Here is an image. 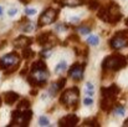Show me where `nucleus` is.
I'll return each instance as SVG.
<instances>
[{
    "label": "nucleus",
    "mask_w": 128,
    "mask_h": 127,
    "mask_svg": "<svg viewBox=\"0 0 128 127\" xmlns=\"http://www.w3.org/2000/svg\"><path fill=\"white\" fill-rule=\"evenodd\" d=\"M97 16L108 24H117L121 19H122V13H121V8L118 6V4H116L114 1L108 3L107 5H102L98 9Z\"/></svg>",
    "instance_id": "1"
},
{
    "label": "nucleus",
    "mask_w": 128,
    "mask_h": 127,
    "mask_svg": "<svg viewBox=\"0 0 128 127\" xmlns=\"http://www.w3.org/2000/svg\"><path fill=\"white\" fill-rule=\"evenodd\" d=\"M47 79H48V71H47L46 64L44 61H41V60L34 62L31 65V69H30L29 82L32 86L42 87V86H45Z\"/></svg>",
    "instance_id": "2"
},
{
    "label": "nucleus",
    "mask_w": 128,
    "mask_h": 127,
    "mask_svg": "<svg viewBox=\"0 0 128 127\" xmlns=\"http://www.w3.org/2000/svg\"><path fill=\"white\" fill-rule=\"evenodd\" d=\"M126 66H127V60L121 54L110 55L102 61V69L104 71H118Z\"/></svg>",
    "instance_id": "3"
},
{
    "label": "nucleus",
    "mask_w": 128,
    "mask_h": 127,
    "mask_svg": "<svg viewBox=\"0 0 128 127\" xmlns=\"http://www.w3.org/2000/svg\"><path fill=\"white\" fill-rule=\"evenodd\" d=\"M78 100H80V91L77 87H71L66 90L65 92H62L60 97L61 105H64L65 108L67 110H76L78 105Z\"/></svg>",
    "instance_id": "4"
},
{
    "label": "nucleus",
    "mask_w": 128,
    "mask_h": 127,
    "mask_svg": "<svg viewBox=\"0 0 128 127\" xmlns=\"http://www.w3.org/2000/svg\"><path fill=\"white\" fill-rule=\"evenodd\" d=\"M20 61V56L16 52H10L4 55L0 59V70H5V74H11L12 71H15L19 66Z\"/></svg>",
    "instance_id": "5"
},
{
    "label": "nucleus",
    "mask_w": 128,
    "mask_h": 127,
    "mask_svg": "<svg viewBox=\"0 0 128 127\" xmlns=\"http://www.w3.org/2000/svg\"><path fill=\"white\" fill-rule=\"evenodd\" d=\"M32 117V111L28 110H15L11 115V123L10 126H28Z\"/></svg>",
    "instance_id": "6"
},
{
    "label": "nucleus",
    "mask_w": 128,
    "mask_h": 127,
    "mask_svg": "<svg viewBox=\"0 0 128 127\" xmlns=\"http://www.w3.org/2000/svg\"><path fill=\"white\" fill-rule=\"evenodd\" d=\"M110 46L114 50H120L128 46V30L118 31L113 35V38L110 40Z\"/></svg>",
    "instance_id": "7"
},
{
    "label": "nucleus",
    "mask_w": 128,
    "mask_h": 127,
    "mask_svg": "<svg viewBox=\"0 0 128 127\" xmlns=\"http://www.w3.org/2000/svg\"><path fill=\"white\" fill-rule=\"evenodd\" d=\"M58 16V10L54 9V8H47L39 19V26H45L48 24H52Z\"/></svg>",
    "instance_id": "8"
},
{
    "label": "nucleus",
    "mask_w": 128,
    "mask_h": 127,
    "mask_svg": "<svg viewBox=\"0 0 128 127\" xmlns=\"http://www.w3.org/2000/svg\"><path fill=\"white\" fill-rule=\"evenodd\" d=\"M36 41L39 45H42V46H48V47H51V46H54V45H56V42L58 41L57 40V38L51 33V31H45L42 34H40L38 38H36Z\"/></svg>",
    "instance_id": "9"
},
{
    "label": "nucleus",
    "mask_w": 128,
    "mask_h": 127,
    "mask_svg": "<svg viewBox=\"0 0 128 127\" xmlns=\"http://www.w3.org/2000/svg\"><path fill=\"white\" fill-rule=\"evenodd\" d=\"M85 64H80V62H76L74 64L70 70H68V76L75 80V81H81L84 79V72H85Z\"/></svg>",
    "instance_id": "10"
},
{
    "label": "nucleus",
    "mask_w": 128,
    "mask_h": 127,
    "mask_svg": "<svg viewBox=\"0 0 128 127\" xmlns=\"http://www.w3.org/2000/svg\"><path fill=\"white\" fill-rule=\"evenodd\" d=\"M77 122H78V117H77L76 115L70 113V115H66L65 117L60 118V121H58V126L74 127V126H76V125H77Z\"/></svg>",
    "instance_id": "11"
},
{
    "label": "nucleus",
    "mask_w": 128,
    "mask_h": 127,
    "mask_svg": "<svg viewBox=\"0 0 128 127\" xmlns=\"http://www.w3.org/2000/svg\"><path fill=\"white\" fill-rule=\"evenodd\" d=\"M118 93H120V87L114 84H112L108 87H101V96H108L116 98Z\"/></svg>",
    "instance_id": "12"
},
{
    "label": "nucleus",
    "mask_w": 128,
    "mask_h": 127,
    "mask_svg": "<svg viewBox=\"0 0 128 127\" xmlns=\"http://www.w3.org/2000/svg\"><path fill=\"white\" fill-rule=\"evenodd\" d=\"M116 98L114 97H108V96H101V108L106 112L112 111V107L114 106Z\"/></svg>",
    "instance_id": "13"
},
{
    "label": "nucleus",
    "mask_w": 128,
    "mask_h": 127,
    "mask_svg": "<svg viewBox=\"0 0 128 127\" xmlns=\"http://www.w3.org/2000/svg\"><path fill=\"white\" fill-rule=\"evenodd\" d=\"M31 44H32V39L28 36H19L18 39L14 40V46L16 49H25L29 47Z\"/></svg>",
    "instance_id": "14"
},
{
    "label": "nucleus",
    "mask_w": 128,
    "mask_h": 127,
    "mask_svg": "<svg viewBox=\"0 0 128 127\" xmlns=\"http://www.w3.org/2000/svg\"><path fill=\"white\" fill-rule=\"evenodd\" d=\"M65 84H66V79H60L57 82H54V84L51 85L50 90H48L50 96H56L62 90V87L65 86Z\"/></svg>",
    "instance_id": "15"
},
{
    "label": "nucleus",
    "mask_w": 128,
    "mask_h": 127,
    "mask_svg": "<svg viewBox=\"0 0 128 127\" xmlns=\"http://www.w3.org/2000/svg\"><path fill=\"white\" fill-rule=\"evenodd\" d=\"M19 100V95L16 92H12V91H8L4 93V102L6 105H12L15 103L16 101Z\"/></svg>",
    "instance_id": "16"
},
{
    "label": "nucleus",
    "mask_w": 128,
    "mask_h": 127,
    "mask_svg": "<svg viewBox=\"0 0 128 127\" xmlns=\"http://www.w3.org/2000/svg\"><path fill=\"white\" fill-rule=\"evenodd\" d=\"M55 1L56 3L60 1L58 4L61 6H70V8H76L85 4V0H55Z\"/></svg>",
    "instance_id": "17"
},
{
    "label": "nucleus",
    "mask_w": 128,
    "mask_h": 127,
    "mask_svg": "<svg viewBox=\"0 0 128 127\" xmlns=\"http://www.w3.org/2000/svg\"><path fill=\"white\" fill-rule=\"evenodd\" d=\"M34 51L31 50V49H29V47H25V49H22V59H25V60H30L31 57H34Z\"/></svg>",
    "instance_id": "18"
},
{
    "label": "nucleus",
    "mask_w": 128,
    "mask_h": 127,
    "mask_svg": "<svg viewBox=\"0 0 128 127\" xmlns=\"http://www.w3.org/2000/svg\"><path fill=\"white\" fill-rule=\"evenodd\" d=\"M66 67H67L66 61H65V60H64V61H60V62L57 64V66L55 67V72H56V74H61L62 71L66 70Z\"/></svg>",
    "instance_id": "19"
},
{
    "label": "nucleus",
    "mask_w": 128,
    "mask_h": 127,
    "mask_svg": "<svg viewBox=\"0 0 128 127\" xmlns=\"http://www.w3.org/2000/svg\"><path fill=\"white\" fill-rule=\"evenodd\" d=\"M30 102H29V100H26V98H24L19 105H18V108L19 110H28V108H30Z\"/></svg>",
    "instance_id": "20"
},
{
    "label": "nucleus",
    "mask_w": 128,
    "mask_h": 127,
    "mask_svg": "<svg viewBox=\"0 0 128 127\" xmlns=\"http://www.w3.org/2000/svg\"><path fill=\"white\" fill-rule=\"evenodd\" d=\"M100 1L98 0H88V8L90 10H97L100 9Z\"/></svg>",
    "instance_id": "21"
},
{
    "label": "nucleus",
    "mask_w": 128,
    "mask_h": 127,
    "mask_svg": "<svg viewBox=\"0 0 128 127\" xmlns=\"http://www.w3.org/2000/svg\"><path fill=\"white\" fill-rule=\"evenodd\" d=\"M94 91V86L92 85V82H86V93L87 96H93Z\"/></svg>",
    "instance_id": "22"
},
{
    "label": "nucleus",
    "mask_w": 128,
    "mask_h": 127,
    "mask_svg": "<svg viewBox=\"0 0 128 127\" xmlns=\"http://www.w3.org/2000/svg\"><path fill=\"white\" fill-rule=\"evenodd\" d=\"M87 42H88L90 45H92V46H97L98 42H100V39H98V36H96V35H91V36L87 39Z\"/></svg>",
    "instance_id": "23"
},
{
    "label": "nucleus",
    "mask_w": 128,
    "mask_h": 127,
    "mask_svg": "<svg viewBox=\"0 0 128 127\" xmlns=\"http://www.w3.org/2000/svg\"><path fill=\"white\" fill-rule=\"evenodd\" d=\"M39 125L40 126H50V121L46 116H40L39 118Z\"/></svg>",
    "instance_id": "24"
},
{
    "label": "nucleus",
    "mask_w": 128,
    "mask_h": 127,
    "mask_svg": "<svg viewBox=\"0 0 128 127\" xmlns=\"http://www.w3.org/2000/svg\"><path fill=\"white\" fill-rule=\"evenodd\" d=\"M124 107L123 106H118L117 108H114V115H117V116H123L124 115Z\"/></svg>",
    "instance_id": "25"
},
{
    "label": "nucleus",
    "mask_w": 128,
    "mask_h": 127,
    "mask_svg": "<svg viewBox=\"0 0 128 127\" xmlns=\"http://www.w3.org/2000/svg\"><path fill=\"white\" fill-rule=\"evenodd\" d=\"M41 57L44 59H46V57H50V55H51V49L50 47H47V49H44L42 51H41Z\"/></svg>",
    "instance_id": "26"
},
{
    "label": "nucleus",
    "mask_w": 128,
    "mask_h": 127,
    "mask_svg": "<svg viewBox=\"0 0 128 127\" xmlns=\"http://www.w3.org/2000/svg\"><path fill=\"white\" fill-rule=\"evenodd\" d=\"M78 31H80V34H82V35H87L88 33H91V28H90V26H81V28L78 29Z\"/></svg>",
    "instance_id": "27"
},
{
    "label": "nucleus",
    "mask_w": 128,
    "mask_h": 127,
    "mask_svg": "<svg viewBox=\"0 0 128 127\" xmlns=\"http://www.w3.org/2000/svg\"><path fill=\"white\" fill-rule=\"evenodd\" d=\"M32 30H34V24H32V23H30V21L28 23V25H26V26H24V28H22V31H25V33H30V31H32Z\"/></svg>",
    "instance_id": "28"
},
{
    "label": "nucleus",
    "mask_w": 128,
    "mask_h": 127,
    "mask_svg": "<svg viewBox=\"0 0 128 127\" xmlns=\"http://www.w3.org/2000/svg\"><path fill=\"white\" fill-rule=\"evenodd\" d=\"M91 97H92V96H91ZM91 97H86V98H84V105H85V106H91V105L93 103V100H92Z\"/></svg>",
    "instance_id": "29"
},
{
    "label": "nucleus",
    "mask_w": 128,
    "mask_h": 127,
    "mask_svg": "<svg viewBox=\"0 0 128 127\" xmlns=\"http://www.w3.org/2000/svg\"><path fill=\"white\" fill-rule=\"evenodd\" d=\"M16 13H18V9H16V8H10V9H9V11H8L9 16H15V15H16Z\"/></svg>",
    "instance_id": "30"
},
{
    "label": "nucleus",
    "mask_w": 128,
    "mask_h": 127,
    "mask_svg": "<svg viewBox=\"0 0 128 127\" xmlns=\"http://www.w3.org/2000/svg\"><path fill=\"white\" fill-rule=\"evenodd\" d=\"M25 13H26V15L31 16V15H35L36 14V9H26Z\"/></svg>",
    "instance_id": "31"
},
{
    "label": "nucleus",
    "mask_w": 128,
    "mask_h": 127,
    "mask_svg": "<svg viewBox=\"0 0 128 127\" xmlns=\"http://www.w3.org/2000/svg\"><path fill=\"white\" fill-rule=\"evenodd\" d=\"M91 125H92V126H98V123H96V121H94V120H93V121H91V120H90V121H86L85 123H84V126H91Z\"/></svg>",
    "instance_id": "32"
},
{
    "label": "nucleus",
    "mask_w": 128,
    "mask_h": 127,
    "mask_svg": "<svg viewBox=\"0 0 128 127\" xmlns=\"http://www.w3.org/2000/svg\"><path fill=\"white\" fill-rule=\"evenodd\" d=\"M67 29V26H65V25H57L56 26V30H66Z\"/></svg>",
    "instance_id": "33"
},
{
    "label": "nucleus",
    "mask_w": 128,
    "mask_h": 127,
    "mask_svg": "<svg viewBox=\"0 0 128 127\" xmlns=\"http://www.w3.org/2000/svg\"><path fill=\"white\" fill-rule=\"evenodd\" d=\"M71 21H74V23H77V21H80V19H78V18H71Z\"/></svg>",
    "instance_id": "34"
},
{
    "label": "nucleus",
    "mask_w": 128,
    "mask_h": 127,
    "mask_svg": "<svg viewBox=\"0 0 128 127\" xmlns=\"http://www.w3.org/2000/svg\"><path fill=\"white\" fill-rule=\"evenodd\" d=\"M123 126H126V127H128V118L124 121V123H123Z\"/></svg>",
    "instance_id": "35"
},
{
    "label": "nucleus",
    "mask_w": 128,
    "mask_h": 127,
    "mask_svg": "<svg viewBox=\"0 0 128 127\" xmlns=\"http://www.w3.org/2000/svg\"><path fill=\"white\" fill-rule=\"evenodd\" d=\"M2 11H4V9H2V6H0V15H2Z\"/></svg>",
    "instance_id": "36"
},
{
    "label": "nucleus",
    "mask_w": 128,
    "mask_h": 127,
    "mask_svg": "<svg viewBox=\"0 0 128 127\" xmlns=\"http://www.w3.org/2000/svg\"><path fill=\"white\" fill-rule=\"evenodd\" d=\"M126 25L128 26V19H126Z\"/></svg>",
    "instance_id": "37"
},
{
    "label": "nucleus",
    "mask_w": 128,
    "mask_h": 127,
    "mask_svg": "<svg viewBox=\"0 0 128 127\" xmlns=\"http://www.w3.org/2000/svg\"><path fill=\"white\" fill-rule=\"evenodd\" d=\"M0 106H1V97H0Z\"/></svg>",
    "instance_id": "38"
}]
</instances>
